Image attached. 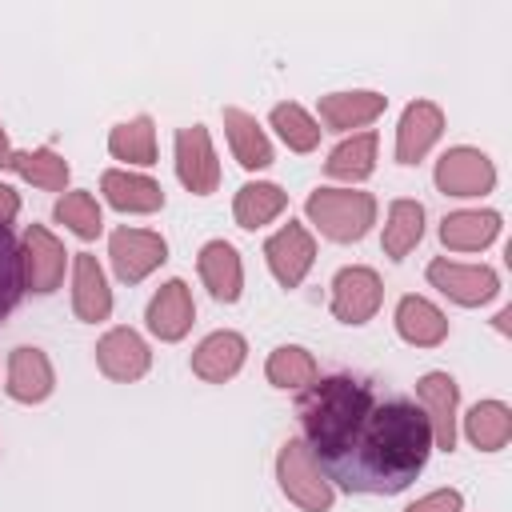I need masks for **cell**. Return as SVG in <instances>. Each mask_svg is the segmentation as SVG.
Instances as JSON below:
<instances>
[{"label":"cell","mask_w":512,"mask_h":512,"mask_svg":"<svg viewBox=\"0 0 512 512\" xmlns=\"http://www.w3.org/2000/svg\"><path fill=\"white\" fill-rule=\"evenodd\" d=\"M304 444L344 492L396 496L404 492L432 456V428L420 404L404 396L380 400L368 380L316 376L300 392Z\"/></svg>","instance_id":"cell-1"},{"label":"cell","mask_w":512,"mask_h":512,"mask_svg":"<svg viewBox=\"0 0 512 512\" xmlns=\"http://www.w3.org/2000/svg\"><path fill=\"white\" fill-rule=\"evenodd\" d=\"M264 260H268L272 276L280 280V288H300V280L308 276V268L316 260V240L304 224L288 220L280 232H272L264 240Z\"/></svg>","instance_id":"cell-11"},{"label":"cell","mask_w":512,"mask_h":512,"mask_svg":"<svg viewBox=\"0 0 512 512\" xmlns=\"http://www.w3.org/2000/svg\"><path fill=\"white\" fill-rule=\"evenodd\" d=\"M384 300V284L368 264L340 268L332 280V316L340 324H368Z\"/></svg>","instance_id":"cell-9"},{"label":"cell","mask_w":512,"mask_h":512,"mask_svg":"<svg viewBox=\"0 0 512 512\" xmlns=\"http://www.w3.org/2000/svg\"><path fill=\"white\" fill-rule=\"evenodd\" d=\"M244 356H248V340L240 332H228L224 328V332H212V336H204L196 344L192 372L200 380H208V384H224V380H232L244 368Z\"/></svg>","instance_id":"cell-19"},{"label":"cell","mask_w":512,"mask_h":512,"mask_svg":"<svg viewBox=\"0 0 512 512\" xmlns=\"http://www.w3.org/2000/svg\"><path fill=\"white\" fill-rule=\"evenodd\" d=\"M284 208H288V192H284L280 184H268V180H248V184L236 192V200H232V216H236V224L248 228V232L272 224Z\"/></svg>","instance_id":"cell-24"},{"label":"cell","mask_w":512,"mask_h":512,"mask_svg":"<svg viewBox=\"0 0 512 512\" xmlns=\"http://www.w3.org/2000/svg\"><path fill=\"white\" fill-rule=\"evenodd\" d=\"M264 376H268V384H276V388L304 392V388L320 376V368H316V360H312L308 348H300V344H280V348L268 356Z\"/></svg>","instance_id":"cell-29"},{"label":"cell","mask_w":512,"mask_h":512,"mask_svg":"<svg viewBox=\"0 0 512 512\" xmlns=\"http://www.w3.org/2000/svg\"><path fill=\"white\" fill-rule=\"evenodd\" d=\"M96 364H100V372H104L108 380L132 384V380H140V376L148 372L152 352H148V344L140 340V332H132V328H112V332H104V336L96 340Z\"/></svg>","instance_id":"cell-13"},{"label":"cell","mask_w":512,"mask_h":512,"mask_svg":"<svg viewBox=\"0 0 512 512\" xmlns=\"http://www.w3.org/2000/svg\"><path fill=\"white\" fill-rule=\"evenodd\" d=\"M196 268H200V280L204 288L220 300V304H236L240 300V288H244V264H240V252L228 244V240H208L196 256Z\"/></svg>","instance_id":"cell-18"},{"label":"cell","mask_w":512,"mask_h":512,"mask_svg":"<svg viewBox=\"0 0 512 512\" xmlns=\"http://www.w3.org/2000/svg\"><path fill=\"white\" fill-rule=\"evenodd\" d=\"M424 236V204L420 200H392L388 204V220H384V236L380 248L388 260H404Z\"/></svg>","instance_id":"cell-26"},{"label":"cell","mask_w":512,"mask_h":512,"mask_svg":"<svg viewBox=\"0 0 512 512\" xmlns=\"http://www.w3.org/2000/svg\"><path fill=\"white\" fill-rule=\"evenodd\" d=\"M144 320H148V332H152L156 340H164V344L184 340L188 328H192V320H196V304H192L188 284H184V280L160 284V292L148 300Z\"/></svg>","instance_id":"cell-12"},{"label":"cell","mask_w":512,"mask_h":512,"mask_svg":"<svg viewBox=\"0 0 512 512\" xmlns=\"http://www.w3.org/2000/svg\"><path fill=\"white\" fill-rule=\"evenodd\" d=\"M324 172H328L332 180H348V184L368 180V176L376 172V132H356V136L340 140V144L328 152Z\"/></svg>","instance_id":"cell-27"},{"label":"cell","mask_w":512,"mask_h":512,"mask_svg":"<svg viewBox=\"0 0 512 512\" xmlns=\"http://www.w3.org/2000/svg\"><path fill=\"white\" fill-rule=\"evenodd\" d=\"M224 132H228V144H232V156L240 168L260 172L272 164V144H268L264 128L256 124V116H248L244 108H224Z\"/></svg>","instance_id":"cell-23"},{"label":"cell","mask_w":512,"mask_h":512,"mask_svg":"<svg viewBox=\"0 0 512 512\" xmlns=\"http://www.w3.org/2000/svg\"><path fill=\"white\" fill-rule=\"evenodd\" d=\"M24 296V268H20V240L12 228H0V320L20 304Z\"/></svg>","instance_id":"cell-33"},{"label":"cell","mask_w":512,"mask_h":512,"mask_svg":"<svg viewBox=\"0 0 512 512\" xmlns=\"http://www.w3.org/2000/svg\"><path fill=\"white\" fill-rule=\"evenodd\" d=\"M12 172H20L28 184L48 188V192H64V188H68V164H64V156L52 152V148L12 152Z\"/></svg>","instance_id":"cell-30"},{"label":"cell","mask_w":512,"mask_h":512,"mask_svg":"<svg viewBox=\"0 0 512 512\" xmlns=\"http://www.w3.org/2000/svg\"><path fill=\"white\" fill-rule=\"evenodd\" d=\"M176 176L192 196H208L220 184V160L204 124H188L176 132Z\"/></svg>","instance_id":"cell-7"},{"label":"cell","mask_w":512,"mask_h":512,"mask_svg":"<svg viewBox=\"0 0 512 512\" xmlns=\"http://www.w3.org/2000/svg\"><path fill=\"white\" fill-rule=\"evenodd\" d=\"M388 108V96L372 92V88H352V92H328L320 96V120L328 132H348V128H364L372 124L380 112Z\"/></svg>","instance_id":"cell-17"},{"label":"cell","mask_w":512,"mask_h":512,"mask_svg":"<svg viewBox=\"0 0 512 512\" xmlns=\"http://www.w3.org/2000/svg\"><path fill=\"white\" fill-rule=\"evenodd\" d=\"M20 268H24V292H36V296H48L60 288L64 280V268H68V252L64 244L44 228V224H32L20 240Z\"/></svg>","instance_id":"cell-5"},{"label":"cell","mask_w":512,"mask_h":512,"mask_svg":"<svg viewBox=\"0 0 512 512\" xmlns=\"http://www.w3.org/2000/svg\"><path fill=\"white\" fill-rule=\"evenodd\" d=\"M500 236V212L492 208H460L440 220V240L452 252H480Z\"/></svg>","instance_id":"cell-21"},{"label":"cell","mask_w":512,"mask_h":512,"mask_svg":"<svg viewBox=\"0 0 512 512\" xmlns=\"http://www.w3.org/2000/svg\"><path fill=\"white\" fill-rule=\"evenodd\" d=\"M108 260H112V272L116 280L124 284H140L144 276H152L164 260H168V240L160 232H148V228H116L108 236Z\"/></svg>","instance_id":"cell-4"},{"label":"cell","mask_w":512,"mask_h":512,"mask_svg":"<svg viewBox=\"0 0 512 512\" xmlns=\"http://www.w3.org/2000/svg\"><path fill=\"white\" fill-rule=\"evenodd\" d=\"M16 212H20V196H16V188L0 184V228H8V224L16 220Z\"/></svg>","instance_id":"cell-35"},{"label":"cell","mask_w":512,"mask_h":512,"mask_svg":"<svg viewBox=\"0 0 512 512\" xmlns=\"http://www.w3.org/2000/svg\"><path fill=\"white\" fill-rule=\"evenodd\" d=\"M464 436L480 452H500L512 440V408L504 400H480L464 416Z\"/></svg>","instance_id":"cell-25"},{"label":"cell","mask_w":512,"mask_h":512,"mask_svg":"<svg viewBox=\"0 0 512 512\" xmlns=\"http://www.w3.org/2000/svg\"><path fill=\"white\" fill-rule=\"evenodd\" d=\"M100 192L116 212H160L164 208V188L152 176H140V172L108 168L100 176Z\"/></svg>","instance_id":"cell-20"},{"label":"cell","mask_w":512,"mask_h":512,"mask_svg":"<svg viewBox=\"0 0 512 512\" xmlns=\"http://www.w3.org/2000/svg\"><path fill=\"white\" fill-rule=\"evenodd\" d=\"M428 280L432 288H440L448 300L464 304V308H476V304H488L496 292H500V276L496 268L488 264H456L448 256H436L428 264Z\"/></svg>","instance_id":"cell-6"},{"label":"cell","mask_w":512,"mask_h":512,"mask_svg":"<svg viewBox=\"0 0 512 512\" xmlns=\"http://www.w3.org/2000/svg\"><path fill=\"white\" fill-rule=\"evenodd\" d=\"M396 332L416 348H436L448 336V316L428 296H400L396 304Z\"/></svg>","instance_id":"cell-22"},{"label":"cell","mask_w":512,"mask_h":512,"mask_svg":"<svg viewBox=\"0 0 512 512\" xmlns=\"http://www.w3.org/2000/svg\"><path fill=\"white\" fill-rule=\"evenodd\" d=\"M272 128H276V136L292 148V152H312L316 144H320V124L300 108V104H292V100H284V104H276L272 108Z\"/></svg>","instance_id":"cell-31"},{"label":"cell","mask_w":512,"mask_h":512,"mask_svg":"<svg viewBox=\"0 0 512 512\" xmlns=\"http://www.w3.org/2000/svg\"><path fill=\"white\" fill-rule=\"evenodd\" d=\"M276 480H280V492L300 504L304 512H328L336 492H332V480L324 476V468L316 464V456L308 452V444L300 436L284 440L280 452H276Z\"/></svg>","instance_id":"cell-3"},{"label":"cell","mask_w":512,"mask_h":512,"mask_svg":"<svg viewBox=\"0 0 512 512\" xmlns=\"http://www.w3.org/2000/svg\"><path fill=\"white\" fill-rule=\"evenodd\" d=\"M72 312L84 324L108 320V312H112V288H108V276L92 252L72 256Z\"/></svg>","instance_id":"cell-16"},{"label":"cell","mask_w":512,"mask_h":512,"mask_svg":"<svg viewBox=\"0 0 512 512\" xmlns=\"http://www.w3.org/2000/svg\"><path fill=\"white\" fill-rule=\"evenodd\" d=\"M0 168H12V148H8V136H4V124H0Z\"/></svg>","instance_id":"cell-36"},{"label":"cell","mask_w":512,"mask_h":512,"mask_svg":"<svg viewBox=\"0 0 512 512\" xmlns=\"http://www.w3.org/2000/svg\"><path fill=\"white\" fill-rule=\"evenodd\" d=\"M4 388H8V396L20 400V404H40V400H48L52 388H56L52 360H48L40 348H32V344L12 348V356H8V384H4Z\"/></svg>","instance_id":"cell-15"},{"label":"cell","mask_w":512,"mask_h":512,"mask_svg":"<svg viewBox=\"0 0 512 512\" xmlns=\"http://www.w3.org/2000/svg\"><path fill=\"white\" fill-rule=\"evenodd\" d=\"M416 400L420 412L432 428V448L452 452L456 448V404H460V388L448 372H424L416 380Z\"/></svg>","instance_id":"cell-10"},{"label":"cell","mask_w":512,"mask_h":512,"mask_svg":"<svg viewBox=\"0 0 512 512\" xmlns=\"http://www.w3.org/2000/svg\"><path fill=\"white\" fill-rule=\"evenodd\" d=\"M108 152L124 164H156V124L152 116H132L108 132Z\"/></svg>","instance_id":"cell-28"},{"label":"cell","mask_w":512,"mask_h":512,"mask_svg":"<svg viewBox=\"0 0 512 512\" xmlns=\"http://www.w3.org/2000/svg\"><path fill=\"white\" fill-rule=\"evenodd\" d=\"M460 508H464V496L456 488H436V492L412 500L404 512H460Z\"/></svg>","instance_id":"cell-34"},{"label":"cell","mask_w":512,"mask_h":512,"mask_svg":"<svg viewBox=\"0 0 512 512\" xmlns=\"http://www.w3.org/2000/svg\"><path fill=\"white\" fill-rule=\"evenodd\" d=\"M436 188L444 196H484L496 188V168L492 160L480 152V148H448L440 160H436V172H432Z\"/></svg>","instance_id":"cell-8"},{"label":"cell","mask_w":512,"mask_h":512,"mask_svg":"<svg viewBox=\"0 0 512 512\" xmlns=\"http://www.w3.org/2000/svg\"><path fill=\"white\" fill-rule=\"evenodd\" d=\"M444 132V112L432 100H412L396 124V160L400 164H416L432 152V144Z\"/></svg>","instance_id":"cell-14"},{"label":"cell","mask_w":512,"mask_h":512,"mask_svg":"<svg viewBox=\"0 0 512 512\" xmlns=\"http://www.w3.org/2000/svg\"><path fill=\"white\" fill-rule=\"evenodd\" d=\"M304 212L328 240L352 244L376 224V196L360 188H316L308 192Z\"/></svg>","instance_id":"cell-2"},{"label":"cell","mask_w":512,"mask_h":512,"mask_svg":"<svg viewBox=\"0 0 512 512\" xmlns=\"http://www.w3.org/2000/svg\"><path fill=\"white\" fill-rule=\"evenodd\" d=\"M56 220H60V224H68L80 240H96V236L104 232L100 204H96V196H92V192H84V188L64 192V196L56 200Z\"/></svg>","instance_id":"cell-32"}]
</instances>
